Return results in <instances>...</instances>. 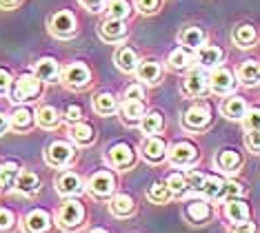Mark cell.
Returning <instances> with one entry per match:
<instances>
[{"instance_id":"7402d4cb","label":"cell","mask_w":260,"mask_h":233,"mask_svg":"<svg viewBox=\"0 0 260 233\" xmlns=\"http://www.w3.org/2000/svg\"><path fill=\"white\" fill-rule=\"evenodd\" d=\"M220 111H222V116L229 118V120H242L247 113V100L240 98V95H229V98L222 100Z\"/></svg>"},{"instance_id":"e0dca14e","label":"cell","mask_w":260,"mask_h":233,"mask_svg":"<svg viewBox=\"0 0 260 233\" xmlns=\"http://www.w3.org/2000/svg\"><path fill=\"white\" fill-rule=\"evenodd\" d=\"M138 62H140L138 53H136L132 47H127V45L118 47L116 53H114V64L122 71V74H134V71L138 69Z\"/></svg>"},{"instance_id":"9a60e30c","label":"cell","mask_w":260,"mask_h":233,"mask_svg":"<svg viewBox=\"0 0 260 233\" xmlns=\"http://www.w3.org/2000/svg\"><path fill=\"white\" fill-rule=\"evenodd\" d=\"M56 189L60 195H78L85 191V182L78 173L74 171H62L60 176L56 178Z\"/></svg>"},{"instance_id":"484cf974","label":"cell","mask_w":260,"mask_h":233,"mask_svg":"<svg viewBox=\"0 0 260 233\" xmlns=\"http://www.w3.org/2000/svg\"><path fill=\"white\" fill-rule=\"evenodd\" d=\"M136 74H138V78L145 85H158L162 78V67H160V62H156V60H143V62H138Z\"/></svg>"},{"instance_id":"6da1fadb","label":"cell","mask_w":260,"mask_h":233,"mask_svg":"<svg viewBox=\"0 0 260 233\" xmlns=\"http://www.w3.org/2000/svg\"><path fill=\"white\" fill-rule=\"evenodd\" d=\"M211 124V105L209 103H196L187 107L182 113V127L187 131H205Z\"/></svg>"},{"instance_id":"f35d334b","label":"cell","mask_w":260,"mask_h":233,"mask_svg":"<svg viewBox=\"0 0 260 233\" xmlns=\"http://www.w3.org/2000/svg\"><path fill=\"white\" fill-rule=\"evenodd\" d=\"M147 198H149L153 205H165V202H169V198H174V195H171V191L167 189V184L151 182L149 189H147Z\"/></svg>"},{"instance_id":"52a82bcc","label":"cell","mask_w":260,"mask_h":233,"mask_svg":"<svg viewBox=\"0 0 260 233\" xmlns=\"http://www.w3.org/2000/svg\"><path fill=\"white\" fill-rule=\"evenodd\" d=\"M107 162L114 167V169H129L134 162H136V151L132 145L127 142H116L107 149Z\"/></svg>"},{"instance_id":"5bb4252c","label":"cell","mask_w":260,"mask_h":233,"mask_svg":"<svg viewBox=\"0 0 260 233\" xmlns=\"http://www.w3.org/2000/svg\"><path fill=\"white\" fill-rule=\"evenodd\" d=\"M98 36L105 43H122L127 38V25L125 20H118V18H107V20L100 25Z\"/></svg>"},{"instance_id":"f6af8a7d","label":"cell","mask_w":260,"mask_h":233,"mask_svg":"<svg viewBox=\"0 0 260 233\" xmlns=\"http://www.w3.org/2000/svg\"><path fill=\"white\" fill-rule=\"evenodd\" d=\"M245 147L251 153H260V131H247L245 134Z\"/></svg>"},{"instance_id":"f546056e","label":"cell","mask_w":260,"mask_h":233,"mask_svg":"<svg viewBox=\"0 0 260 233\" xmlns=\"http://www.w3.org/2000/svg\"><path fill=\"white\" fill-rule=\"evenodd\" d=\"M93 111L100 113V116H114V113L118 111L116 95L109 93V91L96 93V95H93Z\"/></svg>"},{"instance_id":"30bf717a","label":"cell","mask_w":260,"mask_h":233,"mask_svg":"<svg viewBox=\"0 0 260 233\" xmlns=\"http://www.w3.org/2000/svg\"><path fill=\"white\" fill-rule=\"evenodd\" d=\"M236 89V76L229 67H216L214 74L209 76V91L216 95H227Z\"/></svg>"},{"instance_id":"db71d44e","label":"cell","mask_w":260,"mask_h":233,"mask_svg":"<svg viewBox=\"0 0 260 233\" xmlns=\"http://www.w3.org/2000/svg\"><path fill=\"white\" fill-rule=\"evenodd\" d=\"M258 71H260V62H258Z\"/></svg>"},{"instance_id":"e575fe53","label":"cell","mask_w":260,"mask_h":233,"mask_svg":"<svg viewBox=\"0 0 260 233\" xmlns=\"http://www.w3.org/2000/svg\"><path fill=\"white\" fill-rule=\"evenodd\" d=\"M36 122L40 124L43 129H56L60 124V113H58L56 107L51 105H45L36 111Z\"/></svg>"},{"instance_id":"5b68a950","label":"cell","mask_w":260,"mask_h":233,"mask_svg":"<svg viewBox=\"0 0 260 233\" xmlns=\"http://www.w3.org/2000/svg\"><path fill=\"white\" fill-rule=\"evenodd\" d=\"M49 31L54 34L56 38H74L76 31H78L76 16L72 14V11H67V9L56 11V14L49 18Z\"/></svg>"},{"instance_id":"ee69618b","label":"cell","mask_w":260,"mask_h":233,"mask_svg":"<svg viewBox=\"0 0 260 233\" xmlns=\"http://www.w3.org/2000/svg\"><path fill=\"white\" fill-rule=\"evenodd\" d=\"M227 233H258V226L251 220H242V222H234Z\"/></svg>"},{"instance_id":"60d3db41","label":"cell","mask_w":260,"mask_h":233,"mask_svg":"<svg viewBox=\"0 0 260 233\" xmlns=\"http://www.w3.org/2000/svg\"><path fill=\"white\" fill-rule=\"evenodd\" d=\"M245 193V184L236 182V180H224L222 184V191H220V198L229 200V198H240Z\"/></svg>"},{"instance_id":"f5cc1de1","label":"cell","mask_w":260,"mask_h":233,"mask_svg":"<svg viewBox=\"0 0 260 233\" xmlns=\"http://www.w3.org/2000/svg\"><path fill=\"white\" fill-rule=\"evenodd\" d=\"M89 233H107V231H105V229H91Z\"/></svg>"},{"instance_id":"83f0119b","label":"cell","mask_w":260,"mask_h":233,"mask_svg":"<svg viewBox=\"0 0 260 233\" xmlns=\"http://www.w3.org/2000/svg\"><path fill=\"white\" fill-rule=\"evenodd\" d=\"M69 136H72L74 142H78L82 147H89L93 140H96V131L89 122H74L72 127H69Z\"/></svg>"},{"instance_id":"7a4b0ae2","label":"cell","mask_w":260,"mask_h":233,"mask_svg":"<svg viewBox=\"0 0 260 233\" xmlns=\"http://www.w3.org/2000/svg\"><path fill=\"white\" fill-rule=\"evenodd\" d=\"M60 80L64 87L80 91V89H87L91 85V71L85 62H72L60 71Z\"/></svg>"},{"instance_id":"d6986e66","label":"cell","mask_w":260,"mask_h":233,"mask_svg":"<svg viewBox=\"0 0 260 233\" xmlns=\"http://www.w3.org/2000/svg\"><path fill=\"white\" fill-rule=\"evenodd\" d=\"M143 116H145L143 100H122L120 118H122V122H125V124H129V127H136V124H140Z\"/></svg>"},{"instance_id":"d4e9b609","label":"cell","mask_w":260,"mask_h":233,"mask_svg":"<svg viewBox=\"0 0 260 233\" xmlns=\"http://www.w3.org/2000/svg\"><path fill=\"white\" fill-rule=\"evenodd\" d=\"M193 62V53L191 49H187V47H176L174 51L167 56V64L171 71H187L189 67H191Z\"/></svg>"},{"instance_id":"d590c367","label":"cell","mask_w":260,"mask_h":233,"mask_svg":"<svg viewBox=\"0 0 260 233\" xmlns=\"http://www.w3.org/2000/svg\"><path fill=\"white\" fill-rule=\"evenodd\" d=\"M165 184H167V189L171 191V195L174 198H180V195H185L189 187H187V176L180 171H174L167 176V180H165Z\"/></svg>"},{"instance_id":"d6a6232c","label":"cell","mask_w":260,"mask_h":233,"mask_svg":"<svg viewBox=\"0 0 260 233\" xmlns=\"http://www.w3.org/2000/svg\"><path fill=\"white\" fill-rule=\"evenodd\" d=\"M14 187L18 189L22 195H34L40 187V178L34 171H20L18 178H16V182H14Z\"/></svg>"},{"instance_id":"ffe728a7","label":"cell","mask_w":260,"mask_h":233,"mask_svg":"<svg viewBox=\"0 0 260 233\" xmlns=\"http://www.w3.org/2000/svg\"><path fill=\"white\" fill-rule=\"evenodd\" d=\"M249 216H251V209L245 200H240V198L227 200V205H224V218H227L232 224L242 222V220H249Z\"/></svg>"},{"instance_id":"681fc988","label":"cell","mask_w":260,"mask_h":233,"mask_svg":"<svg viewBox=\"0 0 260 233\" xmlns=\"http://www.w3.org/2000/svg\"><path fill=\"white\" fill-rule=\"evenodd\" d=\"M11 87V74L7 69H0V93H5Z\"/></svg>"},{"instance_id":"277c9868","label":"cell","mask_w":260,"mask_h":233,"mask_svg":"<svg viewBox=\"0 0 260 233\" xmlns=\"http://www.w3.org/2000/svg\"><path fill=\"white\" fill-rule=\"evenodd\" d=\"M209 89V76H207V69L196 67L189 69V74L182 78V93L191 95V98H200V95L207 93Z\"/></svg>"},{"instance_id":"4316f807","label":"cell","mask_w":260,"mask_h":233,"mask_svg":"<svg viewBox=\"0 0 260 233\" xmlns=\"http://www.w3.org/2000/svg\"><path fill=\"white\" fill-rule=\"evenodd\" d=\"M165 129V116L160 111L151 109V111H145L143 120H140V131H143L145 136H156L160 134Z\"/></svg>"},{"instance_id":"ac0fdd59","label":"cell","mask_w":260,"mask_h":233,"mask_svg":"<svg viewBox=\"0 0 260 233\" xmlns=\"http://www.w3.org/2000/svg\"><path fill=\"white\" fill-rule=\"evenodd\" d=\"M232 40H234L236 47H240V49H249V47L256 45L258 31H256V27L253 25H249V22H240V25L234 27Z\"/></svg>"},{"instance_id":"ab89813d","label":"cell","mask_w":260,"mask_h":233,"mask_svg":"<svg viewBox=\"0 0 260 233\" xmlns=\"http://www.w3.org/2000/svg\"><path fill=\"white\" fill-rule=\"evenodd\" d=\"M242 127L245 131H260V107L247 109L245 118H242Z\"/></svg>"},{"instance_id":"1f68e13d","label":"cell","mask_w":260,"mask_h":233,"mask_svg":"<svg viewBox=\"0 0 260 233\" xmlns=\"http://www.w3.org/2000/svg\"><path fill=\"white\" fill-rule=\"evenodd\" d=\"M178 43L182 47H187V49L196 51L200 45H205V31L203 29H198V27H185L178 34Z\"/></svg>"},{"instance_id":"4dcf8cb0","label":"cell","mask_w":260,"mask_h":233,"mask_svg":"<svg viewBox=\"0 0 260 233\" xmlns=\"http://www.w3.org/2000/svg\"><path fill=\"white\" fill-rule=\"evenodd\" d=\"M136 211V200L129 193H116L111 200V213L118 218H127Z\"/></svg>"},{"instance_id":"9c48e42d","label":"cell","mask_w":260,"mask_h":233,"mask_svg":"<svg viewBox=\"0 0 260 233\" xmlns=\"http://www.w3.org/2000/svg\"><path fill=\"white\" fill-rule=\"evenodd\" d=\"M74 155H76V151H74V147L69 145V142L56 140V142H51V145L47 147L45 160H47V164H51V167H67L74 160Z\"/></svg>"},{"instance_id":"7c38bea8","label":"cell","mask_w":260,"mask_h":233,"mask_svg":"<svg viewBox=\"0 0 260 233\" xmlns=\"http://www.w3.org/2000/svg\"><path fill=\"white\" fill-rule=\"evenodd\" d=\"M82 218H85V209H82L78 200H67L60 207V211H58V224L62 229H76V226H80Z\"/></svg>"},{"instance_id":"8fae6325","label":"cell","mask_w":260,"mask_h":233,"mask_svg":"<svg viewBox=\"0 0 260 233\" xmlns=\"http://www.w3.org/2000/svg\"><path fill=\"white\" fill-rule=\"evenodd\" d=\"M140 153L149 164H160L167 158V142L160 136H147L145 142L140 145Z\"/></svg>"},{"instance_id":"f907efd6","label":"cell","mask_w":260,"mask_h":233,"mask_svg":"<svg viewBox=\"0 0 260 233\" xmlns=\"http://www.w3.org/2000/svg\"><path fill=\"white\" fill-rule=\"evenodd\" d=\"M18 5H20V0H0V9H14Z\"/></svg>"},{"instance_id":"c3c4849f","label":"cell","mask_w":260,"mask_h":233,"mask_svg":"<svg viewBox=\"0 0 260 233\" xmlns=\"http://www.w3.org/2000/svg\"><path fill=\"white\" fill-rule=\"evenodd\" d=\"M85 9H89L91 14H98V11H105V5H107V0H78Z\"/></svg>"},{"instance_id":"4fadbf2b","label":"cell","mask_w":260,"mask_h":233,"mask_svg":"<svg viewBox=\"0 0 260 233\" xmlns=\"http://www.w3.org/2000/svg\"><path fill=\"white\" fill-rule=\"evenodd\" d=\"M222 58H224V51L220 49V47H216V45H200L196 49L193 60H196L198 67H203V69H216V67H220Z\"/></svg>"},{"instance_id":"7dc6e473","label":"cell","mask_w":260,"mask_h":233,"mask_svg":"<svg viewBox=\"0 0 260 233\" xmlns=\"http://www.w3.org/2000/svg\"><path fill=\"white\" fill-rule=\"evenodd\" d=\"M64 120L67 122H80L82 120V107L80 105H69L67 109H64Z\"/></svg>"},{"instance_id":"3957f363","label":"cell","mask_w":260,"mask_h":233,"mask_svg":"<svg viewBox=\"0 0 260 233\" xmlns=\"http://www.w3.org/2000/svg\"><path fill=\"white\" fill-rule=\"evenodd\" d=\"M40 93H43V82L34 74H22L14 85L11 100H16V103H29V100H36Z\"/></svg>"},{"instance_id":"603a6c76","label":"cell","mask_w":260,"mask_h":233,"mask_svg":"<svg viewBox=\"0 0 260 233\" xmlns=\"http://www.w3.org/2000/svg\"><path fill=\"white\" fill-rule=\"evenodd\" d=\"M242 164V155L236 151V149H220V151L216 153V167L224 173H234L238 171V167Z\"/></svg>"},{"instance_id":"816d5d0a","label":"cell","mask_w":260,"mask_h":233,"mask_svg":"<svg viewBox=\"0 0 260 233\" xmlns=\"http://www.w3.org/2000/svg\"><path fill=\"white\" fill-rule=\"evenodd\" d=\"M9 127H11V124H9V118L5 116V113H0V136H3Z\"/></svg>"},{"instance_id":"ba28073f","label":"cell","mask_w":260,"mask_h":233,"mask_svg":"<svg viewBox=\"0 0 260 233\" xmlns=\"http://www.w3.org/2000/svg\"><path fill=\"white\" fill-rule=\"evenodd\" d=\"M167 158H169V162L176 167H189L198 160V149L189 140H180L167 151Z\"/></svg>"},{"instance_id":"74e56055","label":"cell","mask_w":260,"mask_h":233,"mask_svg":"<svg viewBox=\"0 0 260 233\" xmlns=\"http://www.w3.org/2000/svg\"><path fill=\"white\" fill-rule=\"evenodd\" d=\"M18 173H20V167H18V162H14V160L0 164V189H9L11 184L16 182Z\"/></svg>"},{"instance_id":"b9f144b4","label":"cell","mask_w":260,"mask_h":233,"mask_svg":"<svg viewBox=\"0 0 260 233\" xmlns=\"http://www.w3.org/2000/svg\"><path fill=\"white\" fill-rule=\"evenodd\" d=\"M16 224V218L9 209H0V233H9Z\"/></svg>"},{"instance_id":"cb8c5ba5","label":"cell","mask_w":260,"mask_h":233,"mask_svg":"<svg viewBox=\"0 0 260 233\" xmlns=\"http://www.w3.org/2000/svg\"><path fill=\"white\" fill-rule=\"evenodd\" d=\"M185 216L191 220L193 224H203L211 218V205L207 200H191L185 207Z\"/></svg>"},{"instance_id":"44dd1931","label":"cell","mask_w":260,"mask_h":233,"mask_svg":"<svg viewBox=\"0 0 260 233\" xmlns=\"http://www.w3.org/2000/svg\"><path fill=\"white\" fill-rule=\"evenodd\" d=\"M34 76L38 78L40 82H56L60 78V67L54 58H40L34 67Z\"/></svg>"},{"instance_id":"8992f818","label":"cell","mask_w":260,"mask_h":233,"mask_svg":"<svg viewBox=\"0 0 260 233\" xmlns=\"http://www.w3.org/2000/svg\"><path fill=\"white\" fill-rule=\"evenodd\" d=\"M87 189H89V193L93 198H109V195H114L116 191V176L111 171H98L91 176V180L87 182Z\"/></svg>"},{"instance_id":"8d00e7d4","label":"cell","mask_w":260,"mask_h":233,"mask_svg":"<svg viewBox=\"0 0 260 233\" xmlns=\"http://www.w3.org/2000/svg\"><path fill=\"white\" fill-rule=\"evenodd\" d=\"M105 11H107L109 18L125 20V18L132 16V5H129V0H107V5H105Z\"/></svg>"},{"instance_id":"836d02e7","label":"cell","mask_w":260,"mask_h":233,"mask_svg":"<svg viewBox=\"0 0 260 233\" xmlns=\"http://www.w3.org/2000/svg\"><path fill=\"white\" fill-rule=\"evenodd\" d=\"M238 82L245 87H256L260 82V71H258V60H247L240 64L238 69Z\"/></svg>"},{"instance_id":"bcb514c9","label":"cell","mask_w":260,"mask_h":233,"mask_svg":"<svg viewBox=\"0 0 260 233\" xmlns=\"http://www.w3.org/2000/svg\"><path fill=\"white\" fill-rule=\"evenodd\" d=\"M125 100H143L145 98V87L138 85V82H134V85H129L125 89V95H122Z\"/></svg>"},{"instance_id":"7bdbcfd3","label":"cell","mask_w":260,"mask_h":233,"mask_svg":"<svg viewBox=\"0 0 260 233\" xmlns=\"http://www.w3.org/2000/svg\"><path fill=\"white\" fill-rule=\"evenodd\" d=\"M136 7L143 16H151L160 7V0H136Z\"/></svg>"},{"instance_id":"2e32d148","label":"cell","mask_w":260,"mask_h":233,"mask_svg":"<svg viewBox=\"0 0 260 233\" xmlns=\"http://www.w3.org/2000/svg\"><path fill=\"white\" fill-rule=\"evenodd\" d=\"M22 226H25V233H47L51 229V218L43 209H34L25 216Z\"/></svg>"},{"instance_id":"f1b7e54d","label":"cell","mask_w":260,"mask_h":233,"mask_svg":"<svg viewBox=\"0 0 260 233\" xmlns=\"http://www.w3.org/2000/svg\"><path fill=\"white\" fill-rule=\"evenodd\" d=\"M34 122H36V113L31 109H27V107H18L9 118L11 129H16V131H29L34 127Z\"/></svg>"}]
</instances>
